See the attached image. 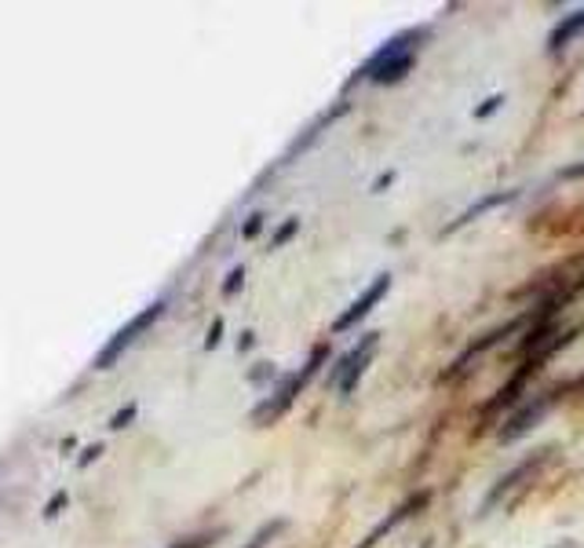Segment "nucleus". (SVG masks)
Masks as SVG:
<instances>
[{"mask_svg": "<svg viewBox=\"0 0 584 548\" xmlns=\"http://www.w3.org/2000/svg\"><path fill=\"white\" fill-rule=\"evenodd\" d=\"M376 344H381V333H365V337L359 340V348H351L348 355H343V359L333 365V373H329V381H333L343 395H351L354 387H359V381H362L365 365H370V359H373Z\"/></svg>", "mask_w": 584, "mask_h": 548, "instance_id": "nucleus-4", "label": "nucleus"}, {"mask_svg": "<svg viewBox=\"0 0 584 548\" xmlns=\"http://www.w3.org/2000/svg\"><path fill=\"white\" fill-rule=\"evenodd\" d=\"M326 351H329L326 344H322V348H315V355H311V362L304 365V373H293V376H285V381H282L278 387H274V395H271L267 403H263L260 409H256V414H252V420H256L260 428H263V425H271V420H278V417L285 414V409L293 406V398L304 392V384L311 381V376H315L318 370H322V362H326Z\"/></svg>", "mask_w": 584, "mask_h": 548, "instance_id": "nucleus-2", "label": "nucleus"}, {"mask_svg": "<svg viewBox=\"0 0 584 548\" xmlns=\"http://www.w3.org/2000/svg\"><path fill=\"white\" fill-rule=\"evenodd\" d=\"M260 223H263V216H252V220H249V227H245V238H252V234H256V231H260Z\"/></svg>", "mask_w": 584, "mask_h": 548, "instance_id": "nucleus-17", "label": "nucleus"}, {"mask_svg": "<svg viewBox=\"0 0 584 548\" xmlns=\"http://www.w3.org/2000/svg\"><path fill=\"white\" fill-rule=\"evenodd\" d=\"M285 530V519H271V523H263V527L252 534V541L245 545V548H267L274 538H278V534Z\"/></svg>", "mask_w": 584, "mask_h": 548, "instance_id": "nucleus-10", "label": "nucleus"}, {"mask_svg": "<svg viewBox=\"0 0 584 548\" xmlns=\"http://www.w3.org/2000/svg\"><path fill=\"white\" fill-rule=\"evenodd\" d=\"M162 311H165V300H157V304H151V307H143V311L135 315L132 322L121 329V333H113L110 344L99 351L96 370H110L113 359H121V355H124V348H132L135 340H140V333H146V329H151V326L157 322V318H162Z\"/></svg>", "mask_w": 584, "mask_h": 548, "instance_id": "nucleus-3", "label": "nucleus"}, {"mask_svg": "<svg viewBox=\"0 0 584 548\" xmlns=\"http://www.w3.org/2000/svg\"><path fill=\"white\" fill-rule=\"evenodd\" d=\"M428 37V30H406V33H395L392 41H384L381 48H376L359 74L351 77V85L359 81H376V85H395L403 81V77L417 66V48L420 41Z\"/></svg>", "mask_w": 584, "mask_h": 548, "instance_id": "nucleus-1", "label": "nucleus"}, {"mask_svg": "<svg viewBox=\"0 0 584 548\" xmlns=\"http://www.w3.org/2000/svg\"><path fill=\"white\" fill-rule=\"evenodd\" d=\"M519 198V190H497V194H489V198H483V201H475L472 209H464L461 212V220H453V227L450 231H456V227H464V223H472V220H478L483 212H489L494 205H508V201H515Z\"/></svg>", "mask_w": 584, "mask_h": 548, "instance_id": "nucleus-9", "label": "nucleus"}, {"mask_svg": "<svg viewBox=\"0 0 584 548\" xmlns=\"http://www.w3.org/2000/svg\"><path fill=\"white\" fill-rule=\"evenodd\" d=\"M574 176H584V165H577V168H566V173H563V179H574Z\"/></svg>", "mask_w": 584, "mask_h": 548, "instance_id": "nucleus-20", "label": "nucleus"}, {"mask_svg": "<svg viewBox=\"0 0 584 548\" xmlns=\"http://www.w3.org/2000/svg\"><path fill=\"white\" fill-rule=\"evenodd\" d=\"M584 30V8L581 11H574V15H566L559 26L548 33V52H563L570 41L577 37V33Z\"/></svg>", "mask_w": 584, "mask_h": 548, "instance_id": "nucleus-7", "label": "nucleus"}, {"mask_svg": "<svg viewBox=\"0 0 584 548\" xmlns=\"http://www.w3.org/2000/svg\"><path fill=\"white\" fill-rule=\"evenodd\" d=\"M102 453V447H91V450H85V457H81V464H88V461H96V457Z\"/></svg>", "mask_w": 584, "mask_h": 548, "instance_id": "nucleus-19", "label": "nucleus"}, {"mask_svg": "<svg viewBox=\"0 0 584 548\" xmlns=\"http://www.w3.org/2000/svg\"><path fill=\"white\" fill-rule=\"evenodd\" d=\"M500 102H504L500 96H494V99H486V107H478V110H475V118H486V113H494V110L500 107Z\"/></svg>", "mask_w": 584, "mask_h": 548, "instance_id": "nucleus-15", "label": "nucleus"}, {"mask_svg": "<svg viewBox=\"0 0 584 548\" xmlns=\"http://www.w3.org/2000/svg\"><path fill=\"white\" fill-rule=\"evenodd\" d=\"M220 337H223V322H220V318H216V322H212V329H209V340H205V348H216V344H220Z\"/></svg>", "mask_w": 584, "mask_h": 548, "instance_id": "nucleus-14", "label": "nucleus"}, {"mask_svg": "<svg viewBox=\"0 0 584 548\" xmlns=\"http://www.w3.org/2000/svg\"><path fill=\"white\" fill-rule=\"evenodd\" d=\"M66 505V494H59V497H52L48 501V512H44V516H55V512H59Z\"/></svg>", "mask_w": 584, "mask_h": 548, "instance_id": "nucleus-16", "label": "nucleus"}, {"mask_svg": "<svg viewBox=\"0 0 584 548\" xmlns=\"http://www.w3.org/2000/svg\"><path fill=\"white\" fill-rule=\"evenodd\" d=\"M296 231H300V220H289V223H285V227H282V231H278V234H274V238H271V249H278V245H285V242H289V238H293Z\"/></svg>", "mask_w": 584, "mask_h": 548, "instance_id": "nucleus-11", "label": "nucleus"}, {"mask_svg": "<svg viewBox=\"0 0 584 548\" xmlns=\"http://www.w3.org/2000/svg\"><path fill=\"white\" fill-rule=\"evenodd\" d=\"M423 505H428V494H420V497H409V501H406V505H403V508H398L392 519H384V523H381V527H376V530H373V534H370V538H365V541H362L359 548H373L376 541H381V538H384V534H387V530H395V527H398V523H403V519H409V512H414V508H423Z\"/></svg>", "mask_w": 584, "mask_h": 548, "instance_id": "nucleus-8", "label": "nucleus"}, {"mask_svg": "<svg viewBox=\"0 0 584 548\" xmlns=\"http://www.w3.org/2000/svg\"><path fill=\"white\" fill-rule=\"evenodd\" d=\"M423 548H431V545H423Z\"/></svg>", "mask_w": 584, "mask_h": 548, "instance_id": "nucleus-21", "label": "nucleus"}, {"mask_svg": "<svg viewBox=\"0 0 584 548\" xmlns=\"http://www.w3.org/2000/svg\"><path fill=\"white\" fill-rule=\"evenodd\" d=\"M132 417H135V403H132V406H124L121 414H113V417H110V428L118 431V428H124V425H129Z\"/></svg>", "mask_w": 584, "mask_h": 548, "instance_id": "nucleus-13", "label": "nucleus"}, {"mask_svg": "<svg viewBox=\"0 0 584 548\" xmlns=\"http://www.w3.org/2000/svg\"><path fill=\"white\" fill-rule=\"evenodd\" d=\"M387 289H392V274H376V282L370 285V289H365V293L359 296V300H354V304L348 307V311H343V315L337 318V322H333V333H348V329L359 326L362 318L370 315L373 307L384 300Z\"/></svg>", "mask_w": 584, "mask_h": 548, "instance_id": "nucleus-5", "label": "nucleus"}, {"mask_svg": "<svg viewBox=\"0 0 584 548\" xmlns=\"http://www.w3.org/2000/svg\"><path fill=\"white\" fill-rule=\"evenodd\" d=\"M392 179H395L392 173H387V176H381V179H376V183H373V190H376V194H381V190H384V187H387V183H392Z\"/></svg>", "mask_w": 584, "mask_h": 548, "instance_id": "nucleus-18", "label": "nucleus"}, {"mask_svg": "<svg viewBox=\"0 0 584 548\" xmlns=\"http://www.w3.org/2000/svg\"><path fill=\"white\" fill-rule=\"evenodd\" d=\"M548 406H552V395H541L537 403H526L519 414H511L508 425L500 428V442H515L519 436H526V431H530L537 420L548 414Z\"/></svg>", "mask_w": 584, "mask_h": 548, "instance_id": "nucleus-6", "label": "nucleus"}, {"mask_svg": "<svg viewBox=\"0 0 584 548\" xmlns=\"http://www.w3.org/2000/svg\"><path fill=\"white\" fill-rule=\"evenodd\" d=\"M242 282H245V267H234L231 274H227V282H223V296H231L242 289Z\"/></svg>", "mask_w": 584, "mask_h": 548, "instance_id": "nucleus-12", "label": "nucleus"}]
</instances>
